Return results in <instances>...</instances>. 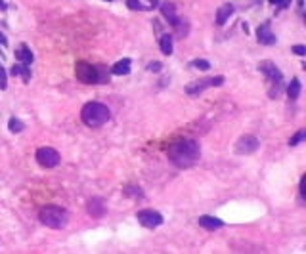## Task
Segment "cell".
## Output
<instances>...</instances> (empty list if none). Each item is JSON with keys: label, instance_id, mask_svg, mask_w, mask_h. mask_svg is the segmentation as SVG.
I'll use <instances>...</instances> for the list:
<instances>
[{"label": "cell", "instance_id": "cell-1", "mask_svg": "<svg viewBox=\"0 0 306 254\" xmlns=\"http://www.w3.org/2000/svg\"><path fill=\"white\" fill-rule=\"evenodd\" d=\"M169 159L178 168H190L201 159V147L195 140H178L169 145Z\"/></svg>", "mask_w": 306, "mask_h": 254}, {"label": "cell", "instance_id": "cell-2", "mask_svg": "<svg viewBox=\"0 0 306 254\" xmlns=\"http://www.w3.org/2000/svg\"><path fill=\"white\" fill-rule=\"evenodd\" d=\"M75 76L83 84H105L109 82V73L104 69V65H90L86 61H76Z\"/></svg>", "mask_w": 306, "mask_h": 254}, {"label": "cell", "instance_id": "cell-3", "mask_svg": "<svg viewBox=\"0 0 306 254\" xmlns=\"http://www.w3.org/2000/svg\"><path fill=\"white\" fill-rule=\"evenodd\" d=\"M81 119H83V123H85L86 126L100 128V126H104V124L111 119V111L107 109V105L98 104V102H90V104H86L85 107H83Z\"/></svg>", "mask_w": 306, "mask_h": 254}, {"label": "cell", "instance_id": "cell-4", "mask_svg": "<svg viewBox=\"0 0 306 254\" xmlns=\"http://www.w3.org/2000/svg\"><path fill=\"white\" fill-rule=\"evenodd\" d=\"M38 218L44 226L52 227V229H63L69 222V214H67L65 208L56 207V205H48V207L40 208Z\"/></svg>", "mask_w": 306, "mask_h": 254}, {"label": "cell", "instance_id": "cell-5", "mask_svg": "<svg viewBox=\"0 0 306 254\" xmlns=\"http://www.w3.org/2000/svg\"><path fill=\"white\" fill-rule=\"evenodd\" d=\"M258 71H262L264 75L268 76V80H270V98H277L279 92H281V88H283V76H281V71L277 69L272 61H262V63H258Z\"/></svg>", "mask_w": 306, "mask_h": 254}, {"label": "cell", "instance_id": "cell-6", "mask_svg": "<svg viewBox=\"0 0 306 254\" xmlns=\"http://www.w3.org/2000/svg\"><path fill=\"white\" fill-rule=\"evenodd\" d=\"M37 162L44 168H54L59 164V153L52 147H40L37 151Z\"/></svg>", "mask_w": 306, "mask_h": 254}, {"label": "cell", "instance_id": "cell-7", "mask_svg": "<svg viewBox=\"0 0 306 254\" xmlns=\"http://www.w3.org/2000/svg\"><path fill=\"white\" fill-rule=\"evenodd\" d=\"M224 84V76H216V78H203V80H195L191 84L186 86V92L190 96H197L203 90H207L210 86H222Z\"/></svg>", "mask_w": 306, "mask_h": 254}, {"label": "cell", "instance_id": "cell-8", "mask_svg": "<svg viewBox=\"0 0 306 254\" xmlns=\"http://www.w3.org/2000/svg\"><path fill=\"white\" fill-rule=\"evenodd\" d=\"M136 218H138V222H140L143 227H149V229L159 227L163 222H165L161 214H159V212H155V210H140V212L136 214Z\"/></svg>", "mask_w": 306, "mask_h": 254}, {"label": "cell", "instance_id": "cell-9", "mask_svg": "<svg viewBox=\"0 0 306 254\" xmlns=\"http://www.w3.org/2000/svg\"><path fill=\"white\" fill-rule=\"evenodd\" d=\"M258 149V140L255 136H243L241 140L236 143V153L239 155H251Z\"/></svg>", "mask_w": 306, "mask_h": 254}, {"label": "cell", "instance_id": "cell-10", "mask_svg": "<svg viewBox=\"0 0 306 254\" xmlns=\"http://www.w3.org/2000/svg\"><path fill=\"white\" fill-rule=\"evenodd\" d=\"M257 38L260 44H266V46H272V44H276V35L270 31V23H262L260 27L257 29Z\"/></svg>", "mask_w": 306, "mask_h": 254}, {"label": "cell", "instance_id": "cell-11", "mask_svg": "<svg viewBox=\"0 0 306 254\" xmlns=\"http://www.w3.org/2000/svg\"><path fill=\"white\" fill-rule=\"evenodd\" d=\"M88 212L94 218H102L105 214V203L100 197L90 199V201H88Z\"/></svg>", "mask_w": 306, "mask_h": 254}, {"label": "cell", "instance_id": "cell-12", "mask_svg": "<svg viewBox=\"0 0 306 254\" xmlns=\"http://www.w3.org/2000/svg\"><path fill=\"white\" fill-rule=\"evenodd\" d=\"M161 12H163V16L169 19V23H171L172 27H176V25L180 23V19L176 16V10H174V4H171V2H163Z\"/></svg>", "mask_w": 306, "mask_h": 254}, {"label": "cell", "instance_id": "cell-13", "mask_svg": "<svg viewBox=\"0 0 306 254\" xmlns=\"http://www.w3.org/2000/svg\"><path fill=\"white\" fill-rule=\"evenodd\" d=\"M199 226L201 227H205V229H220V227L224 226V222L222 220H218V218H214V216H199Z\"/></svg>", "mask_w": 306, "mask_h": 254}, {"label": "cell", "instance_id": "cell-14", "mask_svg": "<svg viewBox=\"0 0 306 254\" xmlns=\"http://www.w3.org/2000/svg\"><path fill=\"white\" fill-rule=\"evenodd\" d=\"M232 14H234V6H232V4H224V6H220L218 12H216V23H218V25H224V23L230 19Z\"/></svg>", "mask_w": 306, "mask_h": 254}, {"label": "cell", "instance_id": "cell-15", "mask_svg": "<svg viewBox=\"0 0 306 254\" xmlns=\"http://www.w3.org/2000/svg\"><path fill=\"white\" fill-rule=\"evenodd\" d=\"M130 59H121V61H117L113 67H111V73L117 76H121V75H128L130 73Z\"/></svg>", "mask_w": 306, "mask_h": 254}, {"label": "cell", "instance_id": "cell-16", "mask_svg": "<svg viewBox=\"0 0 306 254\" xmlns=\"http://www.w3.org/2000/svg\"><path fill=\"white\" fill-rule=\"evenodd\" d=\"M16 57H18L21 63H25V65H31V63H33V59H35L33 52H31L25 44H23V46H19V50L16 52Z\"/></svg>", "mask_w": 306, "mask_h": 254}, {"label": "cell", "instance_id": "cell-17", "mask_svg": "<svg viewBox=\"0 0 306 254\" xmlns=\"http://www.w3.org/2000/svg\"><path fill=\"white\" fill-rule=\"evenodd\" d=\"M159 46H161V52L165 54V56H171L172 54V35H169V33L161 35Z\"/></svg>", "mask_w": 306, "mask_h": 254}, {"label": "cell", "instance_id": "cell-18", "mask_svg": "<svg viewBox=\"0 0 306 254\" xmlns=\"http://www.w3.org/2000/svg\"><path fill=\"white\" fill-rule=\"evenodd\" d=\"M12 75H14V76L21 75L25 82H29V80H31V71H29V67L25 65V63H18V65L12 67Z\"/></svg>", "mask_w": 306, "mask_h": 254}, {"label": "cell", "instance_id": "cell-19", "mask_svg": "<svg viewBox=\"0 0 306 254\" xmlns=\"http://www.w3.org/2000/svg\"><path fill=\"white\" fill-rule=\"evenodd\" d=\"M287 96H289L291 100H296V98L300 96V80H298V78H293L291 84L287 86Z\"/></svg>", "mask_w": 306, "mask_h": 254}, {"label": "cell", "instance_id": "cell-20", "mask_svg": "<svg viewBox=\"0 0 306 254\" xmlns=\"http://www.w3.org/2000/svg\"><path fill=\"white\" fill-rule=\"evenodd\" d=\"M304 138H306V128H300V130L296 132L295 136L289 140V145H298V143L304 140Z\"/></svg>", "mask_w": 306, "mask_h": 254}, {"label": "cell", "instance_id": "cell-21", "mask_svg": "<svg viewBox=\"0 0 306 254\" xmlns=\"http://www.w3.org/2000/svg\"><path fill=\"white\" fill-rule=\"evenodd\" d=\"M10 130L14 132V134H18V132H21L23 130V128H25V124L21 123V121H19V119H10Z\"/></svg>", "mask_w": 306, "mask_h": 254}, {"label": "cell", "instance_id": "cell-22", "mask_svg": "<svg viewBox=\"0 0 306 254\" xmlns=\"http://www.w3.org/2000/svg\"><path fill=\"white\" fill-rule=\"evenodd\" d=\"M191 67H195V69H201V71H207L210 67V63L207 59H195V61H191Z\"/></svg>", "mask_w": 306, "mask_h": 254}, {"label": "cell", "instance_id": "cell-23", "mask_svg": "<svg viewBox=\"0 0 306 254\" xmlns=\"http://www.w3.org/2000/svg\"><path fill=\"white\" fill-rule=\"evenodd\" d=\"M126 6L130 10H134V12H142V10H145L140 0H126Z\"/></svg>", "mask_w": 306, "mask_h": 254}, {"label": "cell", "instance_id": "cell-24", "mask_svg": "<svg viewBox=\"0 0 306 254\" xmlns=\"http://www.w3.org/2000/svg\"><path fill=\"white\" fill-rule=\"evenodd\" d=\"M161 63H159V61H151V63H149V65H147V69H149V71H151V73H159V71H161Z\"/></svg>", "mask_w": 306, "mask_h": 254}, {"label": "cell", "instance_id": "cell-25", "mask_svg": "<svg viewBox=\"0 0 306 254\" xmlns=\"http://www.w3.org/2000/svg\"><path fill=\"white\" fill-rule=\"evenodd\" d=\"M0 90H6V73L0 65Z\"/></svg>", "mask_w": 306, "mask_h": 254}, {"label": "cell", "instance_id": "cell-26", "mask_svg": "<svg viewBox=\"0 0 306 254\" xmlns=\"http://www.w3.org/2000/svg\"><path fill=\"white\" fill-rule=\"evenodd\" d=\"M293 52H295L296 56H304V54H306V48L298 44V46H293Z\"/></svg>", "mask_w": 306, "mask_h": 254}, {"label": "cell", "instance_id": "cell-27", "mask_svg": "<svg viewBox=\"0 0 306 254\" xmlns=\"http://www.w3.org/2000/svg\"><path fill=\"white\" fill-rule=\"evenodd\" d=\"M126 195H142V191H140V188H128L126 189Z\"/></svg>", "mask_w": 306, "mask_h": 254}, {"label": "cell", "instance_id": "cell-28", "mask_svg": "<svg viewBox=\"0 0 306 254\" xmlns=\"http://www.w3.org/2000/svg\"><path fill=\"white\" fill-rule=\"evenodd\" d=\"M304 184H306V178H304V176H302V180H300V195H302V197H304V195H306Z\"/></svg>", "mask_w": 306, "mask_h": 254}, {"label": "cell", "instance_id": "cell-29", "mask_svg": "<svg viewBox=\"0 0 306 254\" xmlns=\"http://www.w3.org/2000/svg\"><path fill=\"white\" fill-rule=\"evenodd\" d=\"M289 2H291V0H276L274 4H277V6H281V8H285V6H287V4H289Z\"/></svg>", "mask_w": 306, "mask_h": 254}, {"label": "cell", "instance_id": "cell-30", "mask_svg": "<svg viewBox=\"0 0 306 254\" xmlns=\"http://www.w3.org/2000/svg\"><path fill=\"white\" fill-rule=\"evenodd\" d=\"M0 44H2V46H6V38H4L2 33H0Z\"/></svg>", "mask_w": 306, "mask_h": 254}, {"label": "cell", "instance_id": "cell-31", "mask_svg": "<svg viewBox=\"0 0 306 254\" xmlns=\"http://www.w3.org/2000/svg\"><path fill=\"white\" fill-rule=\"evenodd\" d=\"M0 10H6V4H4V0H0Z\"/></svg>", "mask_w": 306, "mask_h": 254}, {"label": "cell", "instance_id": "cell-32", "mask_svg": "<svg viewBox=\"0 0 306 254\" xmlns=\"http://www.w3.org/2000/svg\"><path fill=\"white\" fill-rule=\"evenodd\" d=\"M149 2H151V4H157V2H159V0H149Z\"/></svg>", "mask_w": 306, "mask_h": 254}, {"label": "cell", "instance_id": "cell-33", "mask_svg": "<svg viewBox=\"0 0 306 254\" xmlns=\"http://www.w3.org/2000/svg\"><path fill=\"white\" fill-rule=\"evenodd\" d=\"M270 2H272V4H274V2H276V0H270Z\"/></svg>", "mask_w": 306, "mask_h": 254}, {"label": "cell", "instance_id": "cell-34", "mask_svg": "<svg viewBox=\"0 0 306 254\" xmlns=\"http://www.w3.org/2000/svg\"><path fill=\"white\" fill-rule=\"evenodd\" d=\"M107 2H111V0H107Z\"/></svg>", "mask_w": 306, "mask_h": 254}]
</instances>
